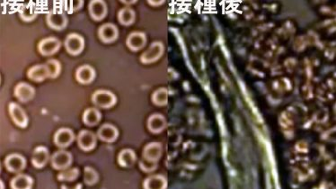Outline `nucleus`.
Here are the masks:
<instances>
[{
	"instance_id": "7",
	"label": "nucleus",
	"mask_w": 336,
	"mask_h": 189,
	"mask_svg": "<svg viewBox=\"0 0 336 189\" xmlns=\"http://www.w3.org/2000/svg\"><path fill=\"white\" fill-rule=\"evenodd\" d=\"M5 168L10 172L19 173L25 169L26 159L22 155L13 153V154L8 155L5 158Z\"/></svg>"
},
{
	"instance_id": "21",
	"label": "nucleus",
	"mask_w": 336,
	"mask_h": 189,
	"mask_svg": "<svg viewBox=\"0 0 336 189\" xmlns=\"http://www.w3.org/2000/svg\"><path fill=\"white\" fill-rule=\"evenodd\" d=\"M162 50H163L162 49V45H160V44H158V43L153 44V45H151V47H150V49L148 50V51H147L146 53H144L142 55L141 60L145 62V63L156 60L162 53Z\"/></svg>"
},
{
	"instance_id": "4",
	"label": "nucleus",
	"mask_w": 336,
	"mask_h": 189,
	"mask_svg": "<svg viewBox=\"0 0 336 189\" xmlns=\"http://www.w3.org/2000/svg\"><path fill=\"white\" fill-rule=\"evenodd\" d=\"M60 41L54 36H50L40 42L38 44V50L43 56H51L60 49Z\"/></svg>"
},
{
	"instance_id": "6",
	"label": "nucleus",
	"mask_w": 336,
	"mask_h": 189,
	"mask_svg": "<svg viewBox=\"0 0 336 189\" xmlns=\"http://www.w3.org/2000/svg\"><path fill=\"white\" fill-rule=\"evenodd\" d=\"M54 143L59 148H67L75 140V135L73 131L69 128H59L54 135Z\"/></svg>"
},
{
	"instance_id": "20",
	"label": "nucleus",
	"mask_w": 336,
	"mask_h": 189,
	"mask_svg": "<svg viewBox=\"0 0 336 189\" xmlns=\"http://www.w3.org/2000/svg\"><path fill=\"white\" fill-rule=\"evenodd\" d=\"M146 43V37L141 33H133L129 35L127 40V45L130 50H138L143 47Z\"/></svg>"
},
{
	"instance_id": "23",
	"label": "nucleus",
	"mask_w": 336,
	"mask_h": 189,
	"mask_svg": "<svg viewBox=\"0 0 336 189\" xmlns=\"http://www.w3.org/2000/svg\"><path fill=\"white\" fill-rule=\"evenodd\" d=\"M99 175L95 169L92 167H85L84 169V183L88 186H92L98 182Z\"/></svg>"
},
{
	"instance_id": "13",
	"label": "nucleus",
	"mask_w": 336,
	"mask_h": 189,
	"mask_svg": "<svg viewBox=\"0 0 336 189\" xmlns=\"http://www.w3.org/2000/svg\"><path fill=\"white\" fill-rule=\"evenodd\" d=\"M98 35L100 39L104 43H112L118 38L119 32L118 28L116 25L111 23H107L104 25H101L98 30Z\"/></svg>"
},
{
	"instance_id": "1",
	"label": "nucleus",
	"mask_w": 336,
	"mask_h": 189,
	"mask_svg": "<svg viewBox=\"0 0 336 189\" xmlns=\"http://www.w3.org/2000/svg\"><path fill=\"white\" fill-rule=\"evenodd\" d=\"M92 101L97 107L107 109L116 104L117 98L115 94L109 90H98L92 95Z\"/></svg>"
},
{
	"instance_id": "5",
	"label": "nucleus",
	"mask_w": 336,
	"mask_h": 189,
	"mask_svg": "<svg viewBox=\"0 0 336 189\" xmlns=\"http://www.w3.org/2000/svg\"><path fill=\"white\" fill-rule=\"evenodd\" d=\"M51 166L57 170H64L72 163V155L66 150L56 151L51 157Z\"/></svg>"
},
{
	"instance_id": "19",
	"label": "nucleus",
	"mask_w": 336,
	"mask_h": 189,
	"mask_svg": "<svg viewBox=\"0 0 336 189\" xmlns=\"http://www.w3.org/2000/svg\"><path fill=\"white\" fill-rule=\"evenodd\" d=\"M136 159V155L131 149H123L118 155L117 161L119 165L124 168H130L132 167Z\"/></svg>"
},
{
	"instance_id": "15",
	"label": "nucleus",
	"mask_w": 336,
	"mask_h": 189,
	"mask_svg": "<svg viewBox=\"0 0 336 189\" xmlns=\"http://www.w3.org/2000/svg\"><path fill=\"white\" fill-rule=\"evenodd\" d=\"M95 70L90 65H82L76 71V79L81 84H89L95 78Z\"/></svg>"
},
{
	"instance_id": "30",
	"label": "nucleus",
	"mask_w": 336,
	"mask_h": 189,
	"mask_svg": "<svg viewBox=\"0 0 336 189\" xmlns=\"http://www.w3.org/2000/svg\"><path fill=\"white\" fill-rule=\"evenodd\" d=\"M154 102L158 105H164L167 101V91L165 90H159L154 94Z\"/></svg>"
},
{
	"instance_id": "17",
	"label": "nucleus",
	"mask_w": 336,
	"mask_h": 189,
	"mask_svg": "<svg viewBox=\"0 0 336 189\" xmlns=\"http://www.w3.org/2000/svg\"><path fill=\"white\" fill-rule=\"evenodd\" d=\"M34 179L29 175L18 174L13 178L10 187L13 189H29L33 187Z\"/></svg>"
},
{
	"instance_id": "28",
	"label": "nucleus",
	"mask_w": 336,
	"mask_h": 189,
	"mask_svg": "<svg viewBox=\"0 0 336 189\" xmlns=\"http://www.w3.org/2000/svg\"><path fill=\"white\" fill-rule=\"evenodd\" d=\"M166 186V182L161 177H154L147 179L145 182L146 188H164Z\"/></svg>"
},
{
	"instance_id": "18",
	"label": "nucleus",
	"mask_w": 336,
	"mask_h": 189,
	"mask_svg": "<svg viewBox=\"0 0 336 189\" xmlns=\"http://www.w3.org/2000/svg\"><path fill=\"white\" fill-rule=\"evenodd\" d=\"M101 118H102V115L100 111L94 107L87 108L82 115L83 123L88 126H94L97 125L101 121Z\"/></svg>"
},
{
	"instance_id": "14",
	"label": "nucleus",
	"mask_w": 336,
	"mask_h": 189,
	"mask_svg": "<svg viewBox=\"0 0 336 189\" xmlns=\"http://www.w3.org/2000/svg\"><path fill=\"white\" fill-rule=\"evenodd\" d=\"M118 129L111 124H104L98 129L97 137L105 142H114L118 138Z\"/></svg>"
},
{
	"instance_id": "27",
	"label": "nucleus",
	"mask_w": 336,
	"mask_h": 189,
	"mask_svg": "<svg viewBox=\"0 0 336 189\" xmlns=\"http://www.w3.org/2000/svg\"><path fill=\"white\" fill-rule=\"evenodd\" d=\"M46 65L49 70V78L50 79L57 78L61 71V65L59 60H49L46 62Z\"/></svg>"
},
{
	"instance_id": "25",
	"label": "nucleus",
	"mask_w": 336,
	"mask_h": 189,
	"mask_svg": "<svg viewBox=\"0 0 336 189\" xmlns=\"http://www.w3.org/2000/svg\"><path fill=\"white\" fill-rule=\"evenodd\" d=\"M161 153V147L159 144L154 143V144L148 145V147L145 149L144 156L149 159V160H156L159 158Z\"/></svg>"
},
{
	"instance_id": "29",
	"label": "nucleus",
	"mask_w": 336,
	"mask_h": 189,
	"mask_svg": "<svg viewBox=\"0 0 336 189\" xmlns=\"http://www.w3.org/2000/svg\"><path fill=\"white\" fill-rule=\"evenodd\" d=\"M20 16L21 18L26 22H30V21L34 20L36 17V14L35 13V10L32 6H25L22 11L20 12Z\"/></svg>"
},
{
	"instance_id": "22",
	"label": "nucleus",
	"mask_w": 336,
	"mask_h": 189,
	"mask_svg": "<svg viewBox=\"0 0 336 189\" xmlns=\"http://www.w3.org/2000/svg\"><path fill=\"white\" fill-rule=\"evenodd\" d=\"M117 18L122 25H131L134 22V19H135V13L132 9H130L128 7L122 8L121 10L119 11Z\"/></svg>"
},
{
	"instance_id": "2",
	"label": "nucleus",
	"mask_w": 336,
	"mask_h": 189,
	"mask_svg": "<svg viewBox=\"0 0 336 189\" xmlns=\"http://www.w3.org/2000/svg\"><path fill=\"white\" fill-rule=\"evenodd\" d=\"M64 45L69 54H80L84 48V38L81 35L75 33L69 34L65 39Z\"/></svg>"
},
{
	"instance_id": "16",
	"label": "nucleus",
	"mask_w": 336,
	"mask_h": 189,
	"mask_svg": "<svg viewBox=\"0 0 336 189\" xmlns=\"http://www.w3.org/2000/svg\"><path fill=\"white\" fill-rule=\"evenodd\" d=\"M27 76L30 80H34L36 82H42L49 78V70L46 64H38L33 66L30 68Z\"/></svg>"
},
{
	"instance_id": "8",
	"label": "nucleus",
	"mask_w": 336,
	"mask_h": 189,
	"mask_svg": "<svg viewBox=\"0 0 336 189\" xmlns=\"http://www.w3.org/2000/svg\"><path fill=\"white\" fill-rule=\"evenodd\" d=\"M8 108H9L11 118L14 121L15 125L19 126L21 128L26 127L27 124H28V117H27V115H26L24 109L15 102L10 103Z\"/></svg>"
},
{
	"instance_id": "12",
	"label": "nucleus",
	"mask_w": 336,
	"mask_h": 189,
	"mask_svg": "<svg viewBox=\"0 0 336 189\" xmlns=\"http://www.w3.org/2000/svg\"><path fill=\"white\" fill-rule=\"evenodd\" d=\"M88 11L91 17L94 20H103L107 14V5L102 0H93L89 3Z\"/></svg>"
},
{
	"instance_id": "3",
	"label": "nucleus",
	"mask_w": 336,
	"mask_h": 189,
	"mask_svg": "<svg viewBox=\"0 0 336 189\" xmlns=\"http://www.w3.org/2000/svg\"><path fill=\"white\" fill-rule=\"evenodd\" d=\"M78 145L84 151H90L94 149L97 143V137L88 130H81L78 135Z\"/></svg>"
},
{
	"instance_id": "24",
	"label": "nucleus",
	"mask_w": 336,
	"mask_h": 189,
	"mask_svg": "<svg viewBox=\"0 0 336 189\" xmlns=\"http://www.w3.org/2000/svg\"><path fill=\"white\" fill-rule=\"evenodd\" d=\"M79 170L77 168L70 169H64L58 175V179L59 181H68L71 182L79 177Z\"/></svg>"
},
{
	"instance_id": "10",
	"label": "nucleus",
	"mask_w": 336,
	"mask_h": 189,
	"mask_svg": "<svg viewBox=\"0 0 336 189\" xmlns=\"http://www.w3.org/2000/svg\"><path fill=\"white\" fill-rule=\"evenodd\" d=\"M35 90L33 86L26 82H20L15 86V96L20 102L27 103L34 98Z\"/></svg>"
},
{
	"instance_id": "26",
	"label": "nucleus",
	"mask_w": 336,
	"mask_h": 189,
	"mask_svg": "<svg viewBox=\"0 0 336 189\" xmlns=\"http://www.w3.org/2000/svg\"><path fill=\"white\" fill-rule=\"evenodd\" d=\"M148 126L152 132H159L165 126V120L160 115H152V117H150L148 121Z\"/></svg>"
},
{
	"instance_id": "9",
	"label": "nucleus",
	"mask_w": 336,
	"mask_h": 189,
	"mask_svg": "<svg viewBox=\"0 0 336 189\" xmlns=\"http://www.w3.org/2000/svg\"><path fill=\"white\" fill-rule=\"evenodd\" d=\"M47 24L54 30L61 31L68 25V18L64 13L59 11H52L47 15Z\"/></svg>"
},
{
	"instance_id": "31",
	"label": "nucleus",
	"mask_w": 336,
	"mask_h": 189,
	"mask_svg": "<svg viewBox=\"0 0 336 189\" xmlns=\"http://www.w3.org/2000/svg\"><path fill=\"white\" fill-rule=\"evenodd\" d=\"M69 6V10L71 11V12H73V11H78L83 6V5H84V2L83 1H81V0H78V1H70V2H69V4H68Z\"/></svg>"
},
{
	"instance_id": "11",
	"label": "nucleus",
	"mask_w": 336,
	"mask_h": 189,
	"mask_svg": "<svg viewBox=\"0 0 336 189\" xmlns=\"http://www.w3.org/2000/svg\"><path fill=\"white\" fill-rule=\"evenodd\" d=\"M49 159V149L44 146L35 148L32 155V164L36 169H42L48 163Z\"/></svg>"
}]
</instances>
